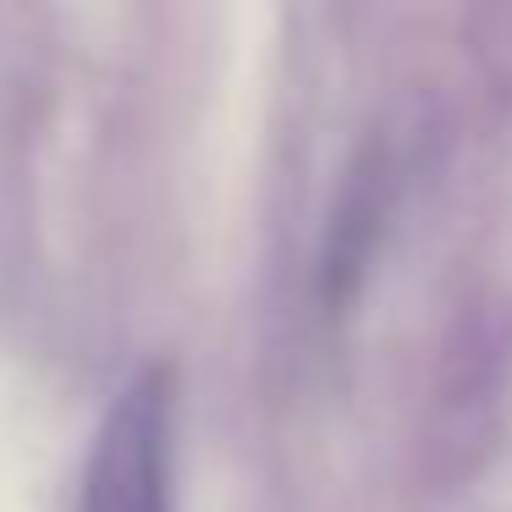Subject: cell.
I'll use <instances>...</instances> for the list:
<instances>
[{
  "mask_svg": "<svg viewBox=\"0 0 512 512\" xmlns=\"http://www.w3.org/2000/svg\"><path fill=\"white\" fill-rule=\"evenodd\" d=\"M78 512H171V375L144 369L111 402Z\"/></svg>",
  "mask_w": 512,
  "mask_h": 512,
  "instance_id": "1",
  "label": "cell"
}]
</instances>
